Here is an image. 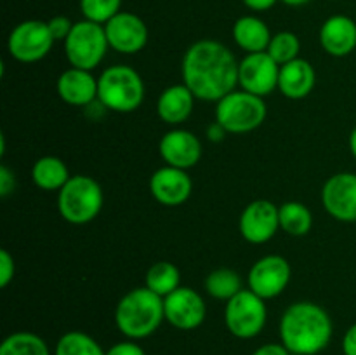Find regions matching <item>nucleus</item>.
<instances>
[{"label":"nucleus","mask_w":356,"mask_h":355,"mask_svg":"<svg viewBox=\"0 0 356 355\" xmlns=\"http://www.w3.org/2000/svg\"><path fill=\"white\" fill-rule=\"evenodd\" d=\"M68 166L59 157H40L31 167V180L40 190L59 191L70 180Z\"/></svg>","instance_id":"23"},{"label":"nucleus","mask_w":356,"mask_h":355,"mask_svg":"<svg viewBox=\"0 0 356 355\" xmlns=\"http://www.w3.org/2000/svg\"><path fill=\"white\" fill-rule=\"evenodd\" d=\"M104 204L103 188L94 178L75 174L58 191V211L70 225H87L99 216Z\"/></svg>","instance_id":"5"},{"label":"nucleus","mask_w":356,"mask_h":355,"mask_svg":"<svg viewBox=\"0 0 356 355\" xmlns=\"http://www.w3.org/2000/svg\"><path fill=\"white\" fill-rule=\"evenodd\" d=\"M282 2H284L285 6H291V7H301V6H305V3H308L309 0H282Z\"/></svg>","instance_id":"40"},{"label":"nucleus","mask_w":356,"mask_h":355,"mask_svg":"<svg viewBox=\"0 0 356 355\" xmlns=\"http://www.w3.org/2000/svg\"><path fill=\"white\" fill-rule=\"evenodd\" d=\"M106 355H146V352L143 350L141 345L136 343L134 340H125L118 341L113 347L108 348Z\"/></svg>","instance_id":"33"},{"label":"nucleus","mask_w":356,"mask_h":355,"mask_svg":"<svg viewBox=\"0 0 356 355\" xmlns=\"http://www.w3.org/2000/svg\"><path fill=\"white\" fill-rule=\"evenodd\" d=\"M159 152L165 166L188 171L200 162L202 143L186 129H170L160 139Z\"/></svg>","instance_id":"17"},{"label":"nucleus","mask_w":356,"mask_h":355,"mask_svg":"<svg viewBox=\"0 0 356 355\" xmlns=\"http://www.w3.org/2000/svg\"><path fill=\"white\" fill-rule=\"evenodd\" d=\"M191 191H193V181L188 171L179 167L163 166L149 178V194L159 204L167 207H177L184 204L190 198Z\"/></svg>","instance_id":"16"},{"label":"nucleus","mask_w":356,"mask_h":355,"mask_svg":"<svg viewBox=\"0 0 356 355\" xmlns=\"http://www.w3.org/2000/svg\"><path fill=\"white\" fill-rule=\"evenodd\" d=\"M63 44L70 66L89 70V72L101 65L106 51L110 49L104 24L89 19H82L73 24L72 31Z\"/></svg>","instance_id":"7"},{"label":"nucleus","mask_w":356,"mask_h":355,"mask_svg":"<svg viewBox=\"0 0 356 355\" xmlns=\"http://www.w3.org/2000/svg\"><path fill=\"white\" fill-rule=\"evenodd\" d=\"M165 320L163 298L149 291L146 285L125 292L115 308L117 329L127 340H145L156 333Z\"/></svg>","instance_id":"3"},{"label":"nucleus","mask_w":356,"mask_h":355,"mask_svg":"<svg viewBox=\"0 0 356 355\" xmlns=\"http://www.w3.org/2000/svg\"><path fill=\"white\" fill-rule=\"evenodd\" d=\"M16 188V176L7 166H0V195L7 197Z\"/></svg>","instance_id":"34"},{"label":"nucleus","mask_w":356,"mask_h":355,"mask_svg":"<svg viewBox=\"0 0 356 355\" xmlns=\"http://www.w3.org/2000/svg\"><path fill=\"white\" fill-rule=\"evenodd\" d=\"M54 355H106V350L83 331H68L56 343Z\"/></svg>","instance_id":"28"},{"label":"nucleus","mask_w":356,"mask_h":355,"mask_svg":"<svg viewBox=\"0 0 356 355\" xmlns=\"http://www.w3.org/2000/svg\"><path fill=\"white\" fill-rule=\"evenodd\" d=\"M56 90L66 104L89 106L97 100V79L89 70L70 66L59 75Z\"/></svg>","instance_id":"18"},{"label":"nucleus","mask_w":356,"mask_h":355,"mask_svg":"<svg viewBox=\"0 0 356 355\" xmlns=\"http://www.w3.org/2000/svg\"><path fill=\"white\" fill-rule=\"evenodd\" d=\"M195 100L197 97L184 84H174L160 93L156 100V113L165 124L179 125L193 113Z\"/></svg>","instance_id":"21"},{"label":"nucleus","mask_w":356,"mask_h":355,"mask_svg":"<svg viewBox=\"0 0 356 355\" xmlns=\"http://www.w3.org/2000/svg\"><path fill=\"white\" fill-rule=\"evenodd\" d=\"M238 65L232 49L222 42L204 38L186 49L181 77L197 100L218 103L238 86Z\"/></svg>","instance_id":"1"},{"label":"nucleus","mask_w":356,"mask_h":355,"mask_svg":"<svg viewBox=\"0 0 356 355\" xmlns=\"http://www.w3.org/2000/svg\"><path fill=\"white\" fill-rule=\"evenodd\" d=\"M280 343L292 355H316L329 347L334 322L323 306L313 301H296L280 319Z\"/></svg>","instance_id":"2"},{"label":"nucleus","mask_w":356,"mask_h":355,"mask_svg":"<svg viewBox=\"0 0 356 355\" xmlns=\"http://www.w3.org/2000/svg\"><path fill=\"white\" fill-rule=\"evenodd\" d=\"M322 204L334 219L356 223V174L337 173L322 188Z\"/></svg>","instance_id":"15"},{"label":"nucleus","mask_w":356,"mask_h":355,"mask_svg":"<svg viewBox=\"0 0 356 355\" xmlns=\"http://www.w3.org/2000/svg\"><path fill=\"white\" fill-rule=\"evenodd\" d=\"M280 230L292 237L308 235L313 226V214L302 202L289 200L278 207Z\"/></svg>","instance_id":"24"},{"label":"nucleus","mask_w":356,"mask_h":355,"mask_svg":"<svg viewBox=\"0 0 356 355\" xmlns=\"http://www.w3.org/2000/svg\"><path fill=\"white\" fill-rule=\"evenodd\" d=\"M252 355H292L284 343H264L252 352Z\"/></svg>","instance_id":"35"},{"label":"nucleus","mask_w":356,"mask_h":355,"mask_svg":"<svg viewBox=\"0 0 356 355\" xmlns=\"http://www.w3.org/2000/svg\"><path fill=\"white\" fill-rule=\"evenodd\" d=\"M268 320L266 299L250 289H242L225 306V324L229 334L238 340H252L263 333Z\"/></svg>","instance_id":"8"},{"label":"nucleus","mask_w":356,"mask_h":355,"mask_svg":"<svg viewBox=\"0 0 356 355\" xmlns=\"http://www.w3.org/2000/svg\"><path fill=\"white\" fill-rule=\"evenodd\" d=\"M318 37L327 54L344 58L356 49V23L350 16L334 14L323 21Z\"/></svg>","instance_id":"19"},{"label":"nucleus","mask_w":356,"mask_h":355,"mask_svg":"<svg viewBox=\"0 0 356 355\" xmlns=\"http://www.w3.org/2000/svg\"><path fill=\"white\" fill-rule=\"evenodd\" d=\"M145 82L132 66L115 65L97 77V101L104 110L132 113L145 101Z\"/></svg>","instance_id":"4"},{"label":"nucleus","mask_w":356,"mask_h":355,"mask_svg":"<svg viewBox=\"0 0 356 355\" xmlns=\"http://www.w3.org/2000/svg\"><path fill=\"white\" fill-rule=\"evenodd\" d=\"M16 274V263H14L13 254L7 249L0 251V287L6 289L13 282Z\"/></svg>","instance_id":"31"},{"label":"nucleus","mask_w":356,"mask_h":355,"mask_svg":"<svg viewBox=\"0 0 356 355\" xmlns=\"http://www.w3.org/2000/svg\"><path fill=\"white\" fill-rule=\"evenodd\" d=\"M292 278L291 263L284 256L268 254L259 258L250 267L247 275V284L252 292L263 299H273L287 289Z\"/></svg>","instance_id":"10"},{"label":"nucleus","mask_w":356,"mask_h":355,"mask_svg":"<svg viewBox=\"0 0 356 355\" xmlns=\"http://www.w3.org/2000/svg\"><path fill=\"white\" fill-rule=\"evenodd\" d=\"M233 40L247 54L252 52H264L270 45L271 31L263 19L256 16H242L233 24Z\"/></svg>","instance_id":"22"},{"label":"nucleus","mask_w":356,"mask_h":355,"mask_svg":"<svg viewBox=\"0 0 356 355\" xmlns=\"http://www.w3.org/2000/svg\"><path fill=\"white\" fill-rule=\"evenodd\" d=\"M245 3V7H249L250 10H256V13H264V10H270L271 7H275V3L278 0H242Z\"/></svg>","instance_id":"38"},{"label":"nucleus","mask_w":356,"mask_h":355,"mask_svg":"<svg viewBox=\"0 0 356 355\" xmlns=\"http://www.w3.org/2000/svg\"><path fill=\"white\" fill-rule=\"evenodd\" d=\"M145 285L155 294L165 298L177 287H181L179 268L170 261H156L146 271Z\"/></svg>","instance_id":"26"},{"label":"nucleus","mask_w":356,"mask_h":355,"mask_svg":"<svg viewBox=\"0 0 356 355\" xmlns=\"http://www.w3.org/2000/svg\"><path fill=\"white\" fill-rule=\"evenodd\" d=\"M54 42L47 21L26 19L10 30L7 51L19 63H37L51 52Z\"/></svg>","instance_id":"9"},{"label":"nucleus","mask_w":356,"mask_h":355,"mask_svg":"<svg viewBox=\"0 0 356 355\" xmlns=\"http://www.w3.org/2000/svg\"><path fill=\"white\" fill-rule=\"evenodd\" d=\"M268 106L264 97L235 89L216 103V122L226 129L228 134H247L264 124Z\"/></svg>","instance_id":"6"},{"label":"nucleus","mask_w":356,"mask_h":355,"mask_svg":"<svg viewBox=\"0 0 356 355\" xmlns=\"http://www.w3.org/2000/svg\"><path fill=\"white\" fill-rule=\"evenodd\" d=\"M266 52L282 66L299 58L301 42H299L298 35L292 31H278L271 37Z\"/></svg>","instance_id":"29"},{"label":"nucleus","mask_w":356,"mask_h":355,"mask_svg":"<svg viewBox=\"0 0 356 355\" xmlns=\"http://www.w3.org/2000/svg\"><path fill=\"white\" fill-rule=\"evenodd\" d=\"M0 355H51L47 343L38 334L30 331H16L3 338Z\"/></svg>","instance_id":"27"},{"label":"nucleus","mask_w":356,"mask_h":355,"mask_svg":"<svg viewBox=\"0 0 356 355\" xmlns=\"http://www.w3.org/2000/svg\"><path fill=\"white\" fill-rule=\"evenodd\" d=\"M47 24H49V30H51L52 37H54V40L65 42L75 23H72V19L66 16H54L47 21Z\"/></svg>","instance_id":"32"},{"label":"nucleus","mask_w":356,"mask_h":355,"mask_svg":"<svg viewBox=\"0 0 356 355\" xmlns=\"http://www.w3.org/2000/svg\"><path fill=\"white\" fill-rule=\"evenodd\" d=\"M110 49L120 54H138L148 44V26L134 13L120 10L104 24Z\"/></svg>","instance_id":"14"},{"label":"nucleus","mask_w":356,"mask_h":355,"mask_svg":"<svg viewBox=\"0 0 356 355\" xmlns=\"http://www.w3.org/2000/svg\"><path fill=\"white\" fill-rule=\"evenodd\" d=\"M280 65L264 52L247 54L238 65V86L256 96L266 97L278 89Z\"/></svg>","instance_id":"11"},{"label":"nucleus","mask_w":356,"mask_h":355,"mask_svg":"<svg viewBox=\"0 0 356 355\" xmlns=\"http://www.w3.org/2000/svg\"><path fill=\"white\" fill-rule=\"evenodd\" d=\"M165 320L179 331H193L204 324L207 317L205 299L195 289L181 285L163 298Z\"/></svg>","instance_id":"12"},{"label":"nucleus","mask_w":356,"mask_h":355,"mask_svg":"<svg viewBox=\"0 0 356 355\" xmlns=\"http://www.w3.org/2000/svg\"><path fill=\"white\" fill-rule=\"evenodd\" d=\"M122 0H80V10L83 19L106 24L113 16L120 13Z\"/></svg>","instance_id":"30"},{"label":"nucleus","mask_w":356,"mask_h":355,"mask_svg":"<svg viewBox=\"0 0 356 355\" xmlns=\"http://www.w3.org/2000/svg\"><path fill=\"white\" fill-rule=\"evenodd\" d=\"M350 150L351 153H353V157L356 159V127L351 131L350 134Z\"/></svg>","instance_id":"39"},{"label":"nucleus","mask_w":356,"mask_h":355,"mask_svg":"<svg viewBox=\"0 0 356 355\" xmlns=\"http://www.w3.org/2000/svg\"><path fill=\"white\" fill-rule=\"evenodd\" d=\"M341 348H343L344 355H356V322L344 333Z\"/></svg>","instance_id":"36"},{"label":"nucleus","mask_w":356,"mask_h":355,"mask_svg":"<svg viewBox=\"0 0 356 355\" xmlns=\"http://www.w3.org/2000/svg\"><path fill=\"white\" fill-rule=\"evenodd\" d=\"M204 287L209 296L219 301H229L243 289L242 277L232 268H216L205 277Z\"/></svg>","instance_id":"25"},{"label":"nucleus","mask_w":356,"mask_h":355,"mask_svg":"<svg viewBox=\"0 0 356 355\" xmlns=\"http://www.w3.org/2000/svg\"><path fill=\"white\" fill-rule=\"evenodd\" d=\"M207 138H209V141H212V143H221L222 139L226 138V134H228V132H226V129L222 127L221 124H218V122H212L211 125H209L207 127Z\"/></svg>","instance_id":"37"},{"label":"nucleus","mask_w":356,"mask_h":355,"mask_svg":"<svg viewBox=\"0 0 356 355\" xmlns=\"http://www.w3.org/2000/svg\"><path fill=\"white\" fill-rule=\"evenodd\" d=\"M316 84V72L313 65L306 59H294L291 63H285L280 66V75H278V90L284 94L287 100L299 101L305 100L312 94Z\"/></svg>","instance_id":"20"},{"label":"nucleus","mask_w":356,"mask_h":355,"mask_svg":"<svg viewBox=\"0 0 356 355\" xmlns=\"http://www.w3.org/2000/svg\"><path fill=\"white\" fill-rule=\"evenodd\" d=\"M240 233L250 244H266L277 235L280 230V218H278V205H275L266 198H257L240 214L238 221Z\"/></svg>","instance_id":"13"}]
</instances>
